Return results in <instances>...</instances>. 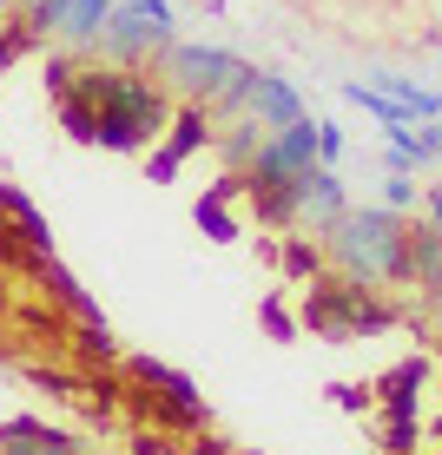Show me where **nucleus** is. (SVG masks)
I'll list each match as a JSON object with an SVG mask.
<instances>
[{
	"label": "nucleus",
	"mask_w": 442,
	"mask_h": 455,
	"mask_svg": "<svg viewBox=\"0 0 442 455\" xmlns=\"http://www.w3.org/2000/svg\"><path fill=\"white\" fill-rule=\"evenodd\" d=\"M277 271L291 277V284H310V277H324V271H330V258H324V238H304V231H284Z\"/></svg>",
	"instance_id": "obj_14"
},
{
	"label": "nucleus",
	"mask_w": 442,
	"mask_h": 455,
	"mask_svg": "<svg viewBox=\"0 0 442 455\" xmlns=\"http://www.w3.org/2000/svg\"><path fill=\"white\" fill-rule=\"evenodd\" d=\"M409 218L390 205H350L324 231V258L363 284H409Z\"/></svg>",
	"instance_id": "obj_1"
},
{
	"label": "nucleus",
	"mask_w": 442,
	"mask_h": 455,
	"mask_svg": "<svg viewBox=\"0 0 442 455\" xmlns=\"http://www.w3.org/2000/svg\"><path fill=\"white\" fill-rule=\"evenodd\" d=\"M376 86H383V92H390V100L403 106L409 119H442V92H436V86L409 80V73H383V80H376Z\"/></svg>",
	"instance_id": "obj_15"
},
{
	"label": "nucleus",
	"mask_w": 442,
	"mask_h": 455,
	"mask_svg": "<svg viewBox=\"0 0 442 455\" xmlns=\"http://www.w3.org/2000/svg\"><path fill=\"white\" fill-rule=\"evenodd\" d=\"M291 192H297V225H310L317 238H324L330 225H337L343 212H350V192H343L337 165H324V159L297 172V179H291Z\"/></svg>",
	"instance_id": "obj_8"
},
{
	"label": "nucleus",
	"mask_w": 442,
	"mask_h": 455,
	"mask_svg": "<svg viewBox=\"0 0 442 455\" xmlns=\"http://www.w3.org/2000/svg\"><path fill=\"white\" fill-rule=\"evenodd\" d=\"M212 146H218V159H225V172H245V165H251V152L264 146V125L251 119V113H238V119H218Z\"/></svg>",
	"instance_id": "obj_12"
},
{
	"label": "nucleus",
	"mask_w": 442,
	"mask_h": 455,
	"mask_svg": "<svg viewBox=\"0 0 442 455\" xmlns=\"http://www.w3.org/2000/svg\"><path fill=\"white\" fill-rule=\"evenodd\" d=\"M231 455H251V449H231Z\"/></svg>",
	"instance_id": "obj_30"
},
{
	"label": "nucleus",
	"mask_w": 442,
	"mask_h": 455,
	"mask_svg": "<svg viewBox=\"0 0 442 455\" xmlns=\"http://www.w3.org/2000/svg\"><path fill=\"white\" fill-rule=\"evenodd\" d=\"M125 376H133V416H146L152 429H179V435H198L212 429V410H205V389L192 383L185 370L159 363V356H125Z\"/></svg>",
	"instance_id": "obj_4"
},
{
	"label": "nucleus",
	"mask_w": 442,
	"mask_h": 455,
	"mask_svg": "<svg viewBox=\"0 0 442 455\" xmlns=\"http://www.w3.org/2000/svg\"><path fill=\"white\" fill-rule=\"evenodd\" d=\"M73 67H80L73 53H53V60H46V92H53V100H60V92H73Z\"/></svg>",
	"instance_id": "obj_23"
},
{
	"label": "nucleus",
	"mask_w": 442,
	"mask_h": 455,
	"mask_svg": "<svg viewBox=\"0 0 442 455\" xmlns=\"http://www.w3.org/2000/svg\"><path fill=\"white\" fill-rule=\"evenodd\" d=\"M383 205L390 212H416V179H409V172H390V179H383Z\"/></svg>",
	"instance_id": "obj_20"
},
{
	"label": "nucleus",
	"mask_w": 442,
	"mask_h": 455,
	"mask_svg": "<svg viewBox=\"0 0 442 455\" xmlns=\"http://www.w3.org/2000/svg\"><path fill=\"white\" fill-rule=\"evenodd\" d=\"M397 323V310L376 297V284L363 277H343V271H324L304 284V331L310 337H330V343H350V337H376Z\"/></svg>",
	"instance_id": "obj_3"
},
{
	"label": "nucleus",
	"mask_w": 442,
	"mask_h": 455,
	"mask_svg": "<svg viewBox=\"0 0 442 455\" xmlns=\"http://www.w3.org/2000/svg\"><path fill=\"white\" fill-rule=\"evenodd\" d=\"M343 146H350V139H343V125H337V119H317V159H324V165H337V159H343Z\"/></svg>",
	"instance_id": "obj_21"
},
{
	"label": "nucleus",
	"mask_w": 442,
	"mask_h": 455,
	"mask_svg": "<svg viewBox=\"0 0 442 455\" xmlns=\"http://www.w3.org/2000/svg\"><path fill=\"white\" fill-rule=\"evenodd\" d=\"M416 443H422V422L416 416H390L383 422V449L390 455H416Z\"/></svg>",
	"instance_id": "obj_19"
},
{
	"label": "nucleus",
	"mask_w": 442,
	"mask_h": 455,
	"mask_svg": "<svg viewBox=\"0 0 442 455\" xmlns=\"http://www.w3.org/2000/svg\"><path fill=\"white\" fill-rule=\"evenodd\" d=\"M172 92L152 67H119L113 73V92L100 100V132H92V146L100 152H146L152 139L165 132L172 119Z\"/></svg>",
	"instance_id": "obj_2"
},
{
	"label": "nucleus",
	"mask_w": 442,
	"mask_h": 455,
	"mask_svg": "<svg viewBox=\"0 0 442 455\" xmlns=\"http://www.w3.org/2000/svg\"><path fill=\"white\" fill-rule=\"evenodd\" d=\"M185 455H231V449H225V435L198 429V435H192V449H185Z\"/></svg>",
	"instance_id": "obj_27"
},
{
	"label": "nucleus",
	"mask_w": 442,
	"mask_h": 455,
	"mask_svg": "<svg viewBox=\"0 0 442 455\" xmlns=\"http://www.w3.org/2000/svg\"><path fill=\"white\" fill-rule=\"evenodd\" d=\"M422 383H430V363H422V356H409V363H397L383 376V410L390 416H416V403H422Z\"/></svg>",
	"instance_id": "obj_13"
},
{
	"label": "nucleus",
	"mask_w": 442,
	"mask_h": 455,
	"mask_svg": "<svg viewBox=\"0 0 442 455\" xmlns=\"http://www.w3.org/2000/svg\"><path fill=\"white\" fill-rule=\"evenodd\" d=\"M53 113H60V125H67V139H80V146H92V132H100V113L80 100V92H60L53 100Z\"/></svg>",
	"instance_id": "obj_17"
},
{
	"label": "nucleus",
	"mask_w": 442,
	"mask_h": 455,
	"mask_svg": "<svg viewBox=\"0 0 442 455\" xmlns=\"http://www.w3.org/2000/svg\"><path fill=\"white\" fill-rule=\"evenodd\" d=\"M0 218L20 231V244H27V251H53V225H46V212L20 192V185H7V179H0Z\"/></svg>",
	"instance_id": "obj_10"
},
{
	"label": "nucleus",
	"mask_w": 442,
	"mask_h": 455,
	"mask_svg": "<svg viewBox=\"0 0 442 455\" xmlns=\"http://www.w3.org/2000/svg\"><path fill=\"white\" fill-rule=\"evenodd\" d=\"M245 198H251V218H258V231H291V225H297V192H291V185L245 192Z\"/></svg>",
	"instance_id": "obj_16"
},
{
	"label": "nucleus",
	"mask_w": 442,
	"mask_h": 455,
	"mask_svg": "<svg viewBox=\"0 0 442 455\" xmlns=\"http://www.w3.org/2000/svg\"><path fill=\"white\" fill-rule=\"evenodd\" d=\"M27 383L46 389V396H73V376L67 370H27Z\"/></svg>",
	"instance_id": "obj_24"
},
{
	"label": "nucleus",
	"mask_w": 442,
	"mask_h": 455,
	"mask_svg": "<svg viewBox=\"0 0 442 455\" xmlns=\"http://www.w3.org/2000/svg\"><path fill=\"white\" fill-rule=\"evenodd\" d=\"M422 212H430V231H436V238H442V179L430 185V198H422Z\"/></svg>",
	"instance_id": "obj_28"
},
{
	"label": "nucleus",
	"mask_w": 442,
	"mask_h": 455,
	"mask_svg": "<svg viewBox=\"0 0 442 455\" xmlns=\"http://www.w3.org/2000/svg\"><path fill=\"white\" fill-rule=\"evenodd\" d=\"M165 40H179V13H172V0H119L86 53L113 60V67H152V53H159Z\"/></svg>",
	"instance_id": "obj_5"
},
{
	"label": "nucleus",
	"mask_w": 442,
	"mask_h": 455,
	"mask_svg": "<svg viewBox=\"0 0 442 455\" xmlns=\"http://www.w3.org/2000/svg\"><path fill=\"white\" fill-rule=\"evenodd\" d=\"M245 113L258 119L264 132H277V125L304 119V100H297V86L284 80V73H258V67H251L245 73Z\"/></svg>",
	"instance_id": "obj_9"
},
{
	"label": "nucleus",
	"mask_w": 442,
	"mask_h": 455,
	"mask_svg": "<svg viewBox=\"0 0 442 455\" xmlns=\"http://www.w3.org/2000/svg\"><path fill=\"white\" fill-rule=\"evenodd\" d=\"M133 455H165V443H159L152 429H139V435H133Z\"/></svg>",
	"instance_id": "obj_29"
},
{
	"label": "nucleus",
	"mask_w": 442,
	"mask_h": 455,
	"mask_svg": "<svg viewBox=\"0 0 442 455\" xmlns=\"http://www.w3.org/2000/svg\"><path fill=\"white\" fill-rule=\"evenodd\" d=\"M212 132H218L212 113H205L198 100H179V106H172V119H165V146L152 152V179H159V185L179 179V165L192 159L198 146H212Z\"/></svg>",
	"instance_id": "obj_7"
},
{
	"label": "nucleus",
	"mask_w": 442,
	"mask_h": 455,
	"mask_svg": "<svg viewBox=\"0 0 442 455\" xmlns=\"http://www.w3.org/2000/svg\"><path fill=\"white\" fill-rule=\"evenodd\" d=\"M264 323H271V331H277L284 343L297 337V323H291V310H284V297H264Z\"/></svg>",
	"instance_id": "obj_25"
},
{
	"label": "nucleus",
	"mask_w": 442,
	"mask_h": 455,
	"mask_svg": "<svg viewBox=\"0 0 442 455\" xmlns=\"http://www.w3.org/2000/svg\"><path fill=\"white\" fill-rule=\"evenodd\" d=\"M80 356H119V343L106 323H80Z\"/></svg>",
	"instance_id": "obj_22"
},
{
	"label": "nucleus",
	"mask_w": 442,
	"mask_h": 455,
	"mask_svg": "<svg viewBox=\"0 0 442 455\" xmlns=\"http://www.w3.org/2000/svg\"><path fill=\"white\" fill-rule=\"evenodd\" d=\"M119 0H67V13H60V27H53V40H67L73 53H86L92 40H100V27H106V13H113Z\"/></svg>",
	"instance_id": "obj_11"
},
{
	"label": "nucleus",
	"mask_w": 442,
	"mask_h": 455,
	"mask_svg": "<svg viewBox=\"0 0 442 455\" xmlns=\"http://www.w3.org/2000/svg\"><path fill=\"white\" fill-rule=\"evenodd\" d=\"M330 403H337V410H370V389H363V383H337Z\"/></svg>",
	"instance_id": "obj_26"
},
{
	"label": "nucleus",
	"mask_w": 442,
	"mask_h": 455,
	"mask_svg": "<svg viewBox=\"0 0 442 455\" xmlns=\"http://www.w3.org/2000/svg\"><path fill=\"white\" fill-rule=\"evenodd\" d=\"M198 231H205V238H212V244H231V238H238V218H231L225 205H218V198H198Z\"/></svg>",
	"instance_id": "obj_18"
},
{
	"label": "nucleus",
	"mask_w": 442,
	"mask_h": 455,
	"mask_svg": "<svg viewBox=\"0 0 442 455\" xmlns=\"http://www.w3.org/2000/svg\"><path fill=\"white\" fill-rule=\"evenodd\" d=\"M152 73L165 80L172 100H198L212 106L218 92L245 73V60L231 53V46H205V40H165L159 53H152Z\"/></svg>",
	"instance_id": "obj_6"
}]
</instances>
